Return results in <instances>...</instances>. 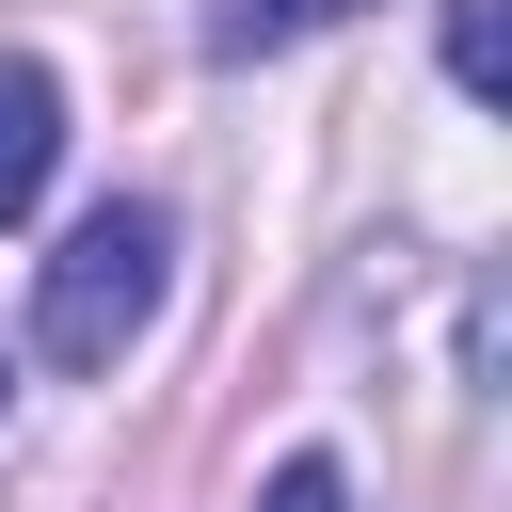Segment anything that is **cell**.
I'll use <instances>...</instances> for the list:
<instances>
[{
    "instance_id": "277c9868",
    "label": "cell",
    "mask_w": 512,
    "mask_h": 512,
    "mask_svg": "<svg viewBox=\"0 0 512 512\" xmlns=\"http://www.w3.org/2000/svg\"><path fill=\"white\" fill-rule=\"evenodd\" d=\"M448 80H464V96L512 80V16H496V0H448Z\"/></svg>"
},
{
    "instance_id": "7a4b0ae2",
    "label": "cell",
    "mask_w": 512,
    "mask_h": 512,
    "mask_svg": "<svg viewBox=\"0 0 512 512\" xmlns=\"http://www.w3.org/2000/svg\"><path fill=\"white\" fill-rule=\"evenodd\" d=\"M48 176H64V80L32 48H0V224H32Z\"/></svg>"
},
{
    "instance_id": "3957f363",
    "label": "cell",
    "mask_w": 512,
    "mask_h": 512,
    "mask_svg": "<svg viewBox=\"0 0 512 512\" xmlns=\"http://www.w3.org/2000/svg\"><path fill=\"white\" fill-rule=\"evenodd\" d=\"M336 16H368V0H224V16H208V48H224V64H256V48H304V32H336Z\"/></svg>"
},
{
    "instance_id": "5b68a950",
    "label": "cell",
    "mask_w": 512,
    "mask_h": 512,
    "mask_svg": "<svg viewBox=\"0 0 512 512\" xmlns=\"http://www.w3.org/2000/svg\"><path fill=\"white\" fill-rule=\"evenodd\" d=\"M256 512H352V480H336V464H320V448H288V464H272V480H256Z\"/></svg>"
},
{
    "instance_id": "8992f818",
    "label": "cell",
    "mask_w": 512,
    "mask_h": 512,
    "mask_svg": "<svg viewBox=\"0 0 512 512\" xmlns=\"http://www.w3.org/2000/svg\"><path fill=\"white\" fill-rule=\"evenodd\" d=\"M0 384H16V368H0Z\"/></svg>"
},
{
    "instance_id": "6da1fadb",
    "label": "cell",
    "mask_w": 512,
    "mask_h": 512,
    "mask_svg": "<svg viewBox=\"0 0 512 512\" xmlns=\"http://www.w3.org/2000/svg\"><path fill=\"white\" fill-rule=\"evenodd\" d=\"M160 288H176V224L112 192V208H80L64 256L32 272V352H48V368H112V352L160 320Z\"/></svg>"
}]
</instances>
